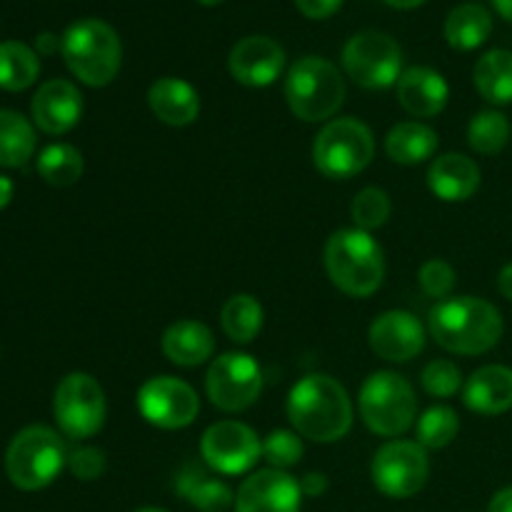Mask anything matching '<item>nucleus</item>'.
I'll list each match as a JSON object with an SVG mask.
<instances>
[{"label":"nucleus","mask_w":512,"mask_h":512,"mask_svg":"<svg viewBox=\"0 0 512 512\" xmlns=\"http://www.w3.org/2000/svg\"><path fill=\"white\" fill-rule=\"evenodd\" d=\"M148 105L155 118L173 128L190 125L200 113L198 90L180 78H160L150 85Z\"/></svg>","instance_id":"nucleus-22"},{"label":"nucleus","mask_w":512,"mask_h":512,"mask_svg":"<svg viewBox=\"0 0 512 512\" xmlns=\"http://www.w3.org/2000/svg\"><path fill=\"white\" fill-rule=\"evenodd\" d=\"M343 68L363 88H390L403 75V50L390 35L363 30L345 43Z\"/></svg>","instance_id":"nucleus-10"},{"label":"nucleus","mask_w":512,"mask_h":512,"mask_svg":"<svg viewBox=\"0 0 512 512\" xmlns=\"http://www.w3.org/2000/svg\"><path fill=\"white\" fill-rule=\"evenodd\" d=\"M435 150H438V133L418 120L398 123L385 138V153L400 165L423 163V160L433 158Z\"/></svg>","instance_id":"nucleus-24"},{"label":"nucleus","mask_w":512,"mask_h":512,"mask_svg":"<svg viewBox=\"0 0 512 512\" xmlns=\"http://www.w3.org/2000/svg\"><path fill=\"white\" fill-rule=\"evenodd\" d=\"M228 68L238 83L248 88H265L283 73L285 50L268 35H248L233 45Z\"/></svg>","instance_id":"nucleus-17"},{"label":"nucleus","mask_w":512,"mask_h":512,"mask_svg":"<svg viewBox=\"0 0 512 512\" xmlns=\"http://www.w3.org/2000/svg\"><path fill=\"white\" fill-rule=\"evenodd\" d=\"M375 155V138L365 123L338 118L325 125L313 143V163L325 178L348 180L363 173Z\"/></svg>","instance_id":"nucleus-8"},{"label":"nucleus","mask_w":512,"mask_h":512,"mask_svg":"<svg viewBox=\"0 0 512 512\" xmlns=\"http://www.w3.org/2000/svg\"><path fill=\"white\" fill-rule=\"evenodd\" d=\"M10 195H13V183L8 178H0V210L10 203Z\"/></svg>","instance_id":"nucleus-44"},{"label":"nucleus","mask_w":512,"mask_h":512,"mask_svg":"<svg viewBox=\"0 0 512 512\" xmlns=\"http://www.w3.org/2000/svg\"><path fill=\"white\" fill-rule=\"evenodd\" d=\"M498 288H500V293H503V298L512 300V263L505 265V268L500 270Z\"/></svg>","instance_id":"nucleus-43"},{"label":"nucleus","mask_w":512,"mask_h":512,"mask_svg":"<svg viewBox=\"0 0 512 512\" xmlns=\"http://www.w3.org/2000/svg\"><path fill=\"white\" fill-rule=\"evenodd\" d=\"M198 3H203V5H220V3H223V0H198Z\"/></svg>","instance_id":"nucleus-47"},{"label":"nucleus","mask_w":512,"mask_h":512,"mask_svg":"<svg viewBox=\"0 0 512 512\" xmlns=\"http://www.w3.org/2000/svg\"><path fill=\"white\" fill-rule=\"evenodd\" d=\"M370 348L388 363H408L425 348V328L408 310H388L370 325Z\"/></svg>","instance_id":"nucleus-16"},{"label":"nucleus","mask_w":512,"mask_h":512,"mask_svg":"<svg viewBox=\"0 0 512 512\" xmlns=\"http://www.w3.org/2000/svg\"><path fill=\"white\" fill-rule=\"evenodd\" d=\"M358 405L363 423L383 438L403 435L413 425L415 410H418L413 385L403 375L390 373V370H380L365 380Z\"/></svg>","instance_id":"nucleus-7"},{"label":"nucleus","mask_w":512,"mask_h":512,"mask_svg":"<svg viewBox=\"0 0 512 512\" xmlns=\"http://www.w3.org/2000/svg\"><path fill=\"white\" fill-rule=\"evenodd\" d=\"M178 493L200 512H225L235 503V495L223 480L210 478L198 468H185L175 483Z\"/></svg>","instance_id":"nucleus-26"},{"label":"nucleus","mask_w":512,"mask_h":512,"mask_svg":"<svg viewBox=\"0 0 512 512\" xmlns=\"http://www.w3.org/2000/svg\"><path fill=\"white\" fill-rule=\"evenodd\" d=\"M493 33V15L480 3H463L445 18V38L455 50H475Z\"/></svg>","instance_id":"nucleus-25"},{"label":"nucleus","mask_w":512,"mask_h":512,"mask_svg":"<svg viewBox=\"0 0 512 512\" xmlns=\"http://www.w3.org/2000/svg\"><path fill=\"white\" fill-rule=\"evenodd\" d=\"M55 423L70 440H88L103 428L105 393L98 380L88 373H70L55 388L53 398Z\"/></svg>","instance_id":"nucleus-9"},{"label":"nucleus","mask_w":512,"mask_h":512,"mask_svg":"<svg viewBox=\"0 0 512 512\" xmlns=\"http://www.w3.org/2000/svg\"><path fill=\"white\" fill-rule=\"evenodd\" d=\"M135 403L150 425L163 430L188 428L200 413L198 393L188 383L170 375H158L143 383Z\"/></svg>","instance_id":"nucleus-14"},{"label":"nucleus","mask_w":512,"mask_h":512,"mask_svg":"<svg viewBox=\"0 0 512 512\" xmlns=\"http://www.w3.org/2000/svg\"><path fill=\"white\" fill-rule=\"evenodd\" d=\"M325 270L338 290L350 298H368L383 285V248L365 230L345 228L328 238L325 245Z\"/></svg>","instance_id":"nucleus-3"},{"label":"nucleus","mask_w":512,"mask_h":512,"mask_svg":"<svg viewBox=\"0 0 512 512\" xmlns=\"http://www.w3.org/2000/svg\"><path fill=\"white\" fill-rule=\"evenodd\" d=\"M200 455L215 473L243 475L263 458V443L245 423L220 420L203 433Z\"/></svg>","instance_id":"nucleus-13"},{"label":"nucleus","mask_w":512,"mask_h":512,"mask_svg":"<svg viewBox=\"0 0 512 512\" xmlns=\"http://www.w3.org/2000/svg\"><path fill=\"white\" fill-rule=\"evenodd\" d=\"M68 465V448L55 430L45 425L23 428L8 445L5 473L18 490H43Z\"/></svg>","instance_id":"nucleus-5"},{"label":"nucleus","mask_w":512,"mask_h":512,"mask_svg":"<svg viewBox=\"0 0 512 512\" xmlns=\"http://www.w3.org/2000/svg\"><path fill=\"white\" fill-rule=\"evenodd\" d=\"M300 490H303V495H308V498H318V495H323L325 490H328V478H325L323 473L303 475Z\"/></svg>","instance_id":"nucleus-40"},{"label":"nucleus","mask_w":512,"mask_h":512,"mask_svg":"<svg viewBox=\"0 0 512 512\" xmlns=\"http://www.w3.org/2000/svg\"><path fill=\"white\" fill-rule=\"evenodd\" d=\"M135 512H168V510H160V508H143V510H135Z\"/></svg>","instance_id":"nucleus-48"},{"label":"nucleus","mask_w":512,"mask_h":512,"mask_svg":"<svg viewBox=\"0 0 512 512\" xmlns=\"http://www.w3.org/2000/svg\"><path fill=\"white\" fill-rule=\"evenodd\" d=\"M510 120L498 110H480L468 128V143L480 155H498L510 143Z\"/></svg>","instance_id":"nucleus-32"},{"label":"nucleus","mask_w":512,"mask_h":512,"mask_svg":"<svg viewBox=\"0 0 512 512\" xmlns=\"http://www.w3.org/2000/svg\"><path fill=\"white\" fill-rule=\"evenodd\" d=\"M488 512H512V485L510 488L498 490V493L493 495V500H490L488 505Z\"/></svg>","instance_id":"nucleus-41"},{"label":"nucleus","mask_w":512,"mask_h":512,"mask_svg":"<svg viewBox=\"0 0 512 512\" xmlns=\"http://www.w3.org/2000/svg\"><path fill=\"white\" fill-rule=\"evenodd\" d=\"M213 330L200 320H178L163 333V353L180 368H198L213 355Z\"/></svg>","instance_id":"nucleus-23"},{"label":"nucleus","mask_w":512,"mask_h":512,"mask_svg":"<svg viewBox=\"0 0 512 512\" xmlns=\"http://www.w3.org/2000/svg\"><path fill=\"white\" fill-rule=\"evenodd\" d=\"M263 458L268 460L270 468L285 470L293 468L303 458V440L293 430H273L263 440Z\"/></svg>","instance_id":"nucleus-35"},{"label":"nucleus","mask_w":512,"mask_h":512,"mask_svg":"<svg viewBox=\"0 0 512 512\" xmlns=\"http://www.w3.org/2000/svg\"><path fill=\"white\" fill-rule=\"evenodd\" d=\"M105 453L98 448H75L68 453V470L78 480H98L105 473Z\"/></svg>","instance_id":"nucleus-38"},{"label":"nucleus","mask_w":512,"mask_h":512,"mask_svg":"<svg viewBox=\"0 0 512 512\" xmlns=\"http://www.w3.org/2000/svg\"><path fill=\"white\" fill-rule=\"evenodd\" d=\"M463 400L473 413H508L512 408V370L505 365H485L475 370L465 383Z\"/></svg>","instance_id":"nucleus-21"},{"label":"nucleus","mask_w":512,"mask_h":512,"mask_svg":"<svg viewBox=\"0 0 512 512\" xmlns=\"http://www.w3.org/2000/svg\"><path fill=\"white\" fill-rule=\"evenodd\" d=\"M390 210H393L390 195L380 188L360 190V193L355 195L353 205H350V215H353L355 220V228L365 230V233L383 228L390 218Z\"/></svg>","instance_id":"nucleus-34"},{"label":"nucleus","mask_w":512,"mask_h":512,"mask_svg":"<svg viewBox=\"0 0 512 512\" xmlns=\"http://www.w3.org/2000/svg\"><path fill=\"white\" fill-rule=\"evenodd\" d=\"M428 185L445 203H463L480 188V168L473 158L460 153L440 155L430 163Z\"/></svg>","instance_id":"nucleus-20"},{"label":"nucleus","mask_w":512,"mask_h":512,"mask_svg":"<svg viewBox=\"0 0 512 512\" xmlns=\"http://www.w3.org/2000/svg\"><path fill=\"white\" fill-rule=\"evenodd\" d=\"M35 130L15 110H0V168H20L33 158Z\"/></svg>","instance_id":"nucleus-28"},{"label":"nucleus","mask_w":512,"mask_h":512,"mask_svg":"<svg viewBox=\"0 0 512 512\" xmlns=\"http://www.w3.org/2000/svg\"><path fill=\"white\" fill-rule=\"evenodd\" d=\"M60 53L70 73L90 88L113 83L123 63L118 33L98 18H85L70 25L60 38Z\"/></svg>","instance_id":"nucleus-4"},{"label":"nucleus","mask_w":512,"mask_h":512,"mask_svg":"<svg viewBox=\"0 0 512 512\" xmlns=\"http://www.w3.org/2000/svg\"><path fill=\"white\" fill-rule=\"evenodd\" d=\"M303 490L285 470H258L240 485L235 495L238 512H300Z\"/></svg>","instance_id":"nucleus-15"},{"label":"nucleus","mask_w":512,"mask_h":512,"mask_svg":"<svg viewBox=\"0 0 512 512\" xmlns=\"http://www.w3.org/2000/svg\"><path fill=\"white\" fill-rule=\"evenodd\" d=\"M418 280H420V288H423V293L428 295V298L445 300L455 288V270L453 265L445 263V260L433 258L428 260V263H423V268H420L418 273Z\"/></svg>","instance_id":"nucleus-37"},{"label":"nucleus","mask_w":512,"mask_h":512,"mask_svg":"<svg viewBox=\"0 0 512 512\" xmlns=\"http://www.w3.org/2000/svg\"><path fill=\"white\" fill-rule=\"evenodd\" d=\"M448 98L450 88L438 70L418 65V68L403 70L398 78V100L405 113L413 118H435L445 110Z\"/></svg>","instance_id":"nucleus-19"},{"label":"nucleus","mask_w":512,"mask_h":512,"mask_svg":"<svg viewBox=\"0 0 512 512\" xmlns=\"http://www.w3.org/2000/svg\"><path fill=\"white\" fill-rule=\"evenodd\" d=\"M263 390L260 365L245 353H225L213 360L205 375V393L223 413H240L258 400Z\"/></svg>","instance_id":"nucleus-12"},{"label":"nucleus","mask_w":512,"mask_h":512,"mask_svg":"<svg viewBox=\"0 0 512 512\" xmlns=\"http://www.w3.org/2000/svg\"><path fill=\"white\" fill-rule=\"evenodd\" d=\"M40 73V60L33 48L20 40L0 43V88L10 93L30 88Z\"/></svg>","instance_id":"nucleus-29"},{"label":"nucleus","mask_w":512,"mask_h":512,"mask_svg":"<svg viewBox=\"0 0 512 512\" xmlns=\"http://www.w3.org/2000/svg\"><path fill=\"white\" fill-rule=\"evenodd\" d=\"M475 88L488 103H512V53L510 50H490L475 65Z\"/></svg>","instance_id":"nucleus-27"},{"label":"nucleus","mask_w":512,"mask_h":512,"mask_svg":"<svg viewBox=\"0 0 512 512\" xmlns=\"http://www.w3.org/2000/svg\"><path fill=\"white\" fill-rule=\"evenodd\" d=\"M35 48H38V53L50 55L55 53V50H60V40L55 38L53 33H40L38 38H35Z\"/></svg>","instance_id":"nucleus-42"},{"label":"nucleus","mask_w":512,"mask_h":512,"mask_svg":"<svg viewBox=\"0 0 512 512\" xmlns=\"http://www.w3.org/2000/svg\"><path fill=\"white\" fill-rule=\"evenodd\" d=\"M295 5H298V10L305 18L325 20L330 18V15L338 13L343 0H295Z\"/></svg>","instance_id":"nucleus-39"},{"label":"nucleus","mask_w":512,"mask_h":512,"mask_svg":"<svg viewBox=\"0 0 512 512\" xmlns=\"http://www.w3.org/2000/svg\"><path fill=\"white\" fill-rule=\"evenodd\" d=\"M33 123L48 135H63L75 128L83 115V95L68 80H48L30 103Z\"/></svg>","instance_id":"nucleus-18"},{"label":"nucleus","mask_w":512,"mask_h":512,"mask_svg":"<svg viewBox=\"0 0 512 512\" xmlns=\"http://www.w3.org/2000/svg\"><path fill=\"white\" fill-rule=\"evenodd\" d=\"M493 5L498 8V13L503 15L505 20H510L512 23V0H493Z\"/></svg>","instance_id":"nucleus-46"},{"label":"nucleus","mask_w":512,"mask_h":512,"mask_svg":"<svg viewBox=\"0 0 512 512\" xmlns=\"http://www.w3.org/2000/svg\"><path fill=\"white\" fill-rule=\"evenodd\" d=\"M285 100L295 118L305 123H323L345 103V80L330 60L308 55L288 70Z\"/></svg>","instance_id":"nucleus-6"},{"label":"nucleus","mask_w":512,"mask_h":512,"mask_svg":"<svg viewBox=\"0 0 512 512\" xmlns=\"http://www.w3.org/2000/svg\"><path fill=\"white\" fill-rule=\"evenodd\" d=\"M220 323H223L225 335H228L233 343L248 345L258 338L260 328H263V305L258 303V298L248 293H238L223 305V313H220Z\"/></svg>","instance_id":"nucleus-30"},{"label":"nucleus","mask_w":512,"mask_h":512,"mask_svg":"<svg viewBox=\"0 0 512 512\" xmlns=\"http://www.w3.org/2000/svg\"><path fill=\"white\" fill-rule=\"evenodd\" d=\"M288 418L300 438L335 443L353 428V403L330 375H305L288 395Z\"/></svg>","instance_id":"nucleus-1"},{"label":"nucleus","mask_w":512,"mask_h":512,"mask_svg":"<svg viewBox=\"0 0 512 512\" xmlns=\"http://www.w3.org/2000/svg\"><path fill=\"white\" fill-rule=\"evenodd\" d=\"M423 390L433 398H453L463 388V373L453 360H433L420 375Z\"/></svg>","instance_id":"nucleus-36"},{"label":"nucleus","mask_w":512,"mask_h":512,"mask_svg":"<svg viewBox=\"0 0 512 512\" xmlns=\"http://www.w3.org/2000/svg\"><path fill=\"white\" fill-rule=\"evenodd\" d=\"M385 3H388L390 8H398V10H413V8H418V5H423L425 0H385Z\"/></svg>","instance_id":"nucleus-45"},{"label":"nucleus","mask_w":512,"mask_h":512,"mask_svg":"<svg viewBox=\"0 0 512 512\" xmlns=\"http://www.w3.org/2000/svg\"><path fill=\"white\" fill-rule=\"evenodd\" d=\"M38 173L53 188H70L83 175V155L73 145H48L38 158Z\"/></svg>","instance_id":"nucleus-31"},{"label":"nucleus","mask_w":512,"mask_h":512,"mask_svg":"<svg viewBox=\"0 0 512 512\" xmlns=\"http://www.w3.org/2000/svg\"><path fill=\"white\" fill-rule=\"evenodd\" d=\"M373 483L388 498H413L428 483V453L420 443L390 440L373 458Z\"/></svg>","instance_id":"nucleus-11"},{"label":"nucleus","mask_w":512,"mask_h":512,"mask_svg":"<svg viewBox=\"0 0 512 512\" xmlns=\"http://www.w3.org/2000/svg\"><path fill=\"white\" fill-rule=\"evenodd\" d=\"M430 335L455 355H483L503 338V315L493 303L460 295L430 310Z\"/></svg>","instance_id":"nucleus-2"},{"label":"nucleus","mask_w":512,"mask_h":512,"mask_svg":"<svg viewBox=\"0 0 512 512\" xmlns=\"http://www.w3.org/2000/svg\"><path fill=\"white\" fill-rule=\"evenodd\" d=\"M460 433L458 413L448 405H435V408L425 410L418 420V443L425 450H440L448 448Z\"/></svg>","instance_id":"nucleus-33"}]
</instances>
